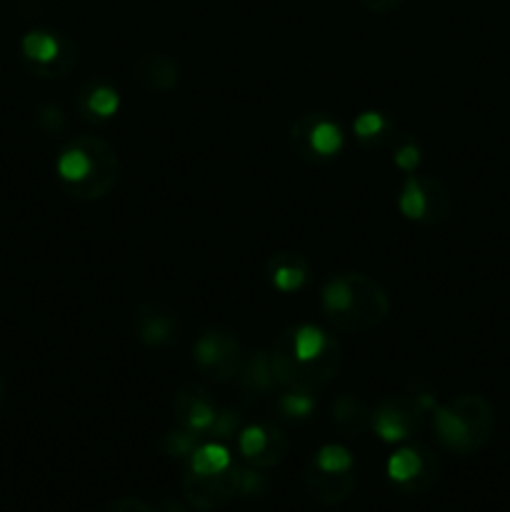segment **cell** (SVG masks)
<instances>
[{"mask_svg":"<svg viewBox=\"0 0 510 512\" xmlns=\"http://www.w3.org/2000/svg\"><path fill=\"white\" fill-rule=\"evenodd\" d=\"M270 358L280 388L318 395L338 378L343 350L330 330L315 323H298L275 338Z\"/></svg>","mask_w":510,"mask_h":512,"instance_id":"cell-1","label":"cell"},{"mask_svg":"<svg viewBox=\"0 0 510 512\" xmlns=\"http://www.w3.org/2000/svg\"><path fill=\"white\" fill-rule=\"evenodd\" d=\"M320 313L340 333H370L390 315V295L370 275L343 270L320 288Z\"/></svg>","mask_w":510,"mask_h":512,"instance_id":"cell-2","label":"cell"},{"mask_svg":"<svg viewBox=\"0 0 510 512\" xmlns=\"http://www.w3.org/2000/svg\"><path fill=\"white\" fill-rule=\"evenodd\" d=\"M55 178L63 193L80 203L103 200L118 185V150L98 135H75L58 150Z\"/></svg>","mask_w":510,"mask_h":512,"instance_id":"cell-3","label":"cell"},{"mask_svg":"<svg viewBox=\"0 0 510 512\" xmlns=\"http://www.w3.org/2000/svg\"><path fill=\"white\" fill-rule=\"evenodd\" d=\"M495 430V408L485 395L463 393L435 405L433 433L448 453L458 458L480 453Z\"/></svg>","mask_w":510,"mask_h":512,"instance_id":"cell-4","label":"cell"},{"mask_svg":"<svg viewBox=\"0 0 510 512\" xmlns=\"http://www.w3.org/2000/svg\"><path fill=\"white\" fill-rule=\"evenodd\" d=\"M303 483L310 498L325 508L343 505L358 483L355 458L343 445L328 443L315 450L303 470Z\"/></svg>","mask_w":510,"mask_h":512,"instance_id":"cell-5","label":"cell"},{"mask_svg":"<svg viewBox=\"0 0 510 512\" xmlns=\"http://www.w3.org/2000/svg\"><path fill=\"white\" fill-rule=\"evenodd\" d=\"M290 150L308 165H328L345 148V133L330 113L310 110L290 123Z\"/></svg>","mask_w":510,"mask_h":512,"instance_id":"cell-6","label":"cell"},{"mask_svg":"<svg viewBox=\"0 0 510 512\" xmlns=\"http://www.w3.org/2000/svg\"><path fill=\"white\" fill-rule=\"evenodd\" d=\"M23 63L35 78H65L78 65V45L53 28H33L20 38Z\"/></svg>","mask_w":510,"mask_h":512,"instance_id":"cell-7","label":"cell"},{"mask_svg":"<svg viewBox=\"0 0 510 512\" xmlns=\"http://www.w3.org/2000/svg\"><path fill=\"white\" fill-rule=\"evenodd\" d=\"M245 363V350L238 335L225 325H210L195 338L193 365L203 378L213 383H230L238 380Z\"/></svg>","mask_w":510,"mask_h":512,"instance_id":"cell-8","label":"cell"},{"mask_svg":"<svg viewBox=\"0 0 510 512\" xmlns=\"http://www.w3.org/2000/svg\"><path fill=\"white\" fill-rule=\"evenodd\" d=\"M395 205H398L400 215L410 223L438 225L448 220L450 210H453V195L438 178L408 173L400 185Z\"/></svg>","mask_w":510,"mask_h":512,"instance_id":"cell-9","label":"cell"},{"mask_svg":"<svg viewBox=\"0 0 510 512\" xmlns=\"http://www.w3.org/2000/svg\"><path fill=\"white\" fill-rule=\"evenodd\" d=\"M440 478V460L428 445L405 443L388 458V480L405 495L428 493Z\"/></svg>","mask_w":510,"mask_h":512,"instance_id":"cell-10","label":"cell"},{"mask_svg":"<svg viewBox=\"0 0 510 512\" xmlns=\"http://www.w3.org/2000/svg\"><path fill=\"white\" fill-rule=\"evenodd\" d=\"M425 413L428 410L415 395H388V398L378 400V405L370 410V430L383 443H408L423 428Z\"/></svg>","mask_w":510,"mask_h":512,"instance_id":"cell-11","label":"cell"},{"mask_svg":"<svg viewBox=\"0 0 510 512\" xmlns=\"http://www.w3.org/2000/svg\"><path fill=\"white\" fill-rule=\"evenodd\" d=\"M238 470L240 468L235 463L223 473L210 475L193 473L190 468H185L180 475V490L195 510H220L238 495Z\"/></svg>","mask_w":510,"mask_h":512,"instance_id":"cell-12","label":"cell"},{"mask_svg":"<svg viewBox=\"0 0 510 512\" xmlns=\"http://www.w3.org/2000/svg\"><path fill=\"white\" fill-rule=\"evenodd\" d=\"M238 453L250 468L268 470L275 468L288 455V435L273 423H250L243 425V430L235 438Z\"/></svg>","mask_w":510,"mask_h":512,"instance_id":"cell-13","label":"cell"},{"mask_svg":"<svg viewBox=\"0 0 510 512\" xmlns=\"http://www.w3.org/2000/svg\"><path fill=\"white\" fill-rule=\"evenodd\" d=\"M133 330L135 338L145 348L163 350L178 343L180 335H183V323H180V315L168 303H163V300H145L135 310Z\"/></svg>","mask_w":510,"mask_h":512,"instance_id":"cell-14","label":"cell"},{"mask_svg":"<svg viewBox=\"0 0 510 512\" xmlns=\"http://www.w3.org/2000/svg\"><path fill=\"white\" fill-rule=\"evenodd\" d=\"M173 413L175 423L180 428L190 430L198 438H208L210 430H213L215 420H218V403H215L213 395L203 388V385L188 383L175 393L173 398Z\"/></svg>","mask_w":510,"mask_h":512,"instance_id":"cell-15","label":"cell"},{"mask_svg":"<svg viewBox=\"0 0 510 512\" xmlns=\"http://www.w3.org/2000/svg\"><path fill=\"white\" fill-rule=\"evenodd\" d=\"M73 103L85 123H108L120 110V90L108 78H88L78 85Z\"/></svg>","mask_w":510,"mask_h":512,"instance_id":"cell-16","label":"cell"},{"mask_svg":"<svg viewBox=\"0 0 510 512\" xmlns=\"http://www.w3.org/2000/svg\"><path fill=\"white\" fill-rule=\"evenodd\" d=\"M265 280L273 290L283 295L300 293L313 280V268L308 258L295 250H278L265 260Z\"/></svg>","mask_w":510,"mask_h":512,"instance_id":"cell-17","label":"cell"},{"mask_svg":"<svg viewBox=\"0 0 510 512\" xmlns=\"http://www.w3.org/2000/svg\"><path fill=\"white\" fill-rule=\"evenodd\" d=\"M180 63L168 53L150 50L140 53L133 63V78L148 93H173L180 85Z\"/></svg>","mask_w":510,"mask_h":512,"instance_id":"cell-18","label":"cell"},{"mask_svg":"<svg viewBox=\"0 0 510 512\" xmlns=\"http://www.w3.org/2000/svg\"><path fill=\"white\" fill-rule=\"evenodd\" d=\"M238 383L248 398H268V395H275V390L280 388V383L278 378H275L270 350H255V353L245 355V363L238 375Z\"/></svg>","mask_w":510,"mask_h":512,"instance_id":"cell-19","label":"cell"},{"mask_svg":"<svg viewBox=\"0 0 510 512\" xmlns=\"http://www.w3.org/2000/svg\"><path fill=\"white\" fill-rule=\"evenodd\" d=\"M330 415H333L335 430L345 438H358L370 428V408L353 393L338 395Z\"/></svg>","mask_w":510,"mask_h":512,"instance_id":"cell-20","label":"cell"},{"mask_svg":"<svg viewBox=\"0 0 510 512\" xmlns=\"http://www.w3.org/2000/svg\"><path fill=\"white\" fill-rule=\"evenodd\" d=\"M353 135L355 140L368 150L383 148V145L393 143V140L398 138V135H395L393 118L380 113V110H363V113L353 120Z\"/></svg>","mask_w":510,"mask_h":512,"instance_id":"cell-21","label":"cell"},{"mask_svg":"<svg viewBox=\"0 0 510 512\" xmlns=\"http://www.w3.org/2000/svg\"><path fill=\"white\" fill-rule=\"evenodd\" d=\"M230 465H233V458H230V450L225 448V445L203 443L195 448V453L190 455L185 468H190L193 473L210 475V473H223V470H228Z\"/></svg>","mask_w":510,"mask_h":512,"instance_id":"cell-22","label":"cell"},{"mask_svg":"<svg viewBox=\"0 0 510 512\" xmlns=\"http://www.w3.org/2000/svg\"><path fill=\"white\" fill-rule=\"evenodd\" d=\"M315 408H318V400H315L313 393L283 388V393L275 395V410L280 413V418L293 420V423L308 420L315 413Z\"/></svg>","mask_w":510,"mask_h":512,"instance_id":"cell-23","label":"cell"},{"mask_svg":"<svg viewBox=\"0 0 510 512\" xmlns=\"http://www.w3.org/2000/svg\"><path fill=\"white\" fill-rule=\"evenodd\" d=\"M198 445H200L198 435L190 433V430H185V428H180V425H175L173 430L163 433L158 448L163 450L165 455H170V458H190Z\"/></svg>","mask_w":510,"mask_h":512,"instance_id":"cell-24","label":"cell"},{"mask_svg":"<svg viewBox=\"0 0 510 512\" xmlns=\"http://www.w3.org/2000/svg\"><path fill=\"white\" fill-rule=\"evenodd\" d=\"M395 143V140H393ZM423 160V150H420L418 140L413 138H400L395 143V155H393V163L398 165L403 173H418V165Z\"/></svg>","mask_w":510,"mask_h":512,"instance_id":"cell-25","label":"cell"},{"mask_svg":"<svg viewBox=\"0 0 510 512\" xmlns=\"http://www.w3.org/2000/svg\"><path fill=\"white\" fill-rule=\"evenodd\" d=\"M240 430H243V415L233 408H220L218 420H215V425H213V430H210L208 438L230 440V438H238Z\"/></svg>","mask_w":510,"mask_h":512,"instance_id":"cell-26","label":"cell"},{"mask_svg":"<svg viewBox=\"0 0 510 512\" xmlns=\"http://www.w3.org/2000/svg\"><path fill=\"white\" fill-rule=\"evenodd\" d=\"M35 123H38L40 130H45L48 135H60L68 130V120H65V113L58 108V105L48 103L40 105L38 113H35Z\"/></svg>","mask_w":510,"mask_h":512,"instance_id":"cell-27","label":"cell"},{"mask_svg":"<svg viewBox=\"0 0 510 512\" xmlns=\"http://www.w3.org/2000/svg\"><path fill=\"white\" fill-rule=\"evenodd\" d=\"M265 488H268V480L263 478L258 468H250L248 465V468L238 470V495L253 498V495H263Z\"/></svg>","mask_w":510,"mask_h":512,"instance_id":"cell-28","label":"cell"},{"mask_svg":"<svg viewBox=\"0 0 510 512\" xmlns=\"http://www.w3.org/2000/svg\"><path fill=\"white\" fill-rule=\"evenodd\" d=\"M105 512H158V510H155L150 503H145V500L133 498V495H125V498H118L113 500V503H108Z\"/></svg>","mask_w":510,"mask_h":512,"instance_id":"cell-29","label":"cell"},{"mask_svg":"<svg viewBox=\"0 0 510 512\" xmlns=\"http://www.w3.org/2000/svg\"><path fill=\"white\" fill-rule=\"evenodd\" d=\"M403 3L405 0H360V5H365L370 13H380V15L393 13V10H398Z\"/></svg>","mask_w":510,"mask_h":512,"instance_id":"cell-30","label":"cell"},{"mask_svg":"<svg viewBox=\"0 0 510 512\" xmlns=\"http://www.w3.org/2000/svg\"><path fill=\"white\" fill-rule=\"evenodd\" d=\"M5 393H8V388H5V380H3V375H0V405H3Z\"/></svg>","mask_w":510,"mask_h":512,"instance_id":"cell-31","label":"cell"}]
</instances>
